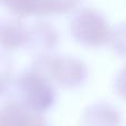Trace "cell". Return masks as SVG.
<instances>
[{
  "instance_id": "5b68a950",
  "label": "cell",
  "mask_w": 126,
  "mask_h": 126,
  "mask_svg": "<svg viewBox=\"0 0 126 126\" xmlns=\"http://www.w3.org/2000/svg\"><path fill=\"white\" fill-rule=\"evenodd\" d=\"M122 116L114 105L107 102H94L87 105L81 116L82 126H121Z\"/></svg>"
},
{
  "instance_id": "277c9868",
  "label": "cell",
  "mask_w": 126,
  "mask_h": 126,
  "mask_svg": "<svg viewBox=\"0 0 126 126\" xmlns=\"http://www.w3.org/2000/svg\"><path fill=\"white\" fill-rule=\"evenodd\" d=\"M0 114L7 126H48L42 112L31 109L21 101L7 103Z\"/></svg>"
},
{
  "instance_id": "6da1fadb",
  "label": "cell",
  "mask_w": 126,
  "mask_h": 126,
  "mask_svg": "<svg viewBox=\"0 0 126 126\" xmlns=\"http://www.w3.org/2000/svg\"><path fill=\"white\" fill-rule=\"evenodd\" d=\"M30 69L65 89L81 86L89 76V69L82 60L72 57H58L50 53L39 54Z\"/></svg>"
},
{
  "instance_id": "7a4b0ae2",
  "label": "cell",
  "mask_w": 126,
  "mask_h": 126,
  "mask_svg": "<svg viewBox=\"0 0 126 126\" xmlns=\"http://www.w3.org/2000/svg\"><path fill=\"white\" fill-rule=\"evenodd\" d=\"M111 31L104 16L94 9H82L71 21L73 39L87 48H98L109 43Z\"/></svg>"
},
{
  "instance_id": "8fae6325",
  "label": "cell",
  "mask_w": 126,
  "mask_h": 126,
  "mask_svg": "<svg viewBox=\"0 0 126 126\" xmlns=\"http://www.w3.org/2000/svg\"><path fill=\"white\" fill-rule=\"evenodd\" d=\"M12 74V63L7 55L0 53V97L9 86Z\"/></svg>"
},
{
  "instance_id": "4fadbf2b",
  "label": "cell",
  "mask_w": 126,
  "mask_h": 126,
  "mask_svg": "<svg viewBox=\"0 0 126 126\" xmlns=\"http://www.w3.org/2000/svg\"><path fill=\"white\" fill-rule=\"evenodd\" d=\"M0 126H7L6 123H4V121H3V118H2L1 114H0Z\"/></svg>"
},
{
  "instance_id": "3957f363",
  "label": "cell",
  "mask_w": 126,
  "mask_h": 126,
  "mask_svg": "<svg viewBox=\"0 0 126 126\" xmlns=\"http://www.w3.org/2000/svg\"><path fill=\"white\" fill-rule=\"evenodd\" d=\"M17 89L20 101L38 112L44 113L55 102V91L51 81L32 69L19 75Z\"/></svg>"
},
{
  "instance_id": "9c48e42d",
  "label": "cell",
  "mask_w": 126,
  "mask_h": 126,
  "mask_svg": "<svg viewBox=\"0 0 126 126\" xmlns=\"http://www.w3.org/2000/svg\"><path fill=\"white\" fill-rule=\"evenodd\" d=\"M10 11L21 17L39 15V0H0Z\"/></svg>"
},
{
  "instance_id": "52a82bcc",
  "label": "cell",
  "mask_w": 126,
  "mask_h": 126,
  "mask_svg": "<svg viewBox=\"0 0 126 126\" xmlns=\"http://www.w3.org/2000/svg\"><path fill=\"white\" fill-rule=\"evenodd\" d=\"M28 42V27L19 20L0 21V48L6 51H17L26 48Z\"/></svg>"
},
{
  "instance_id": "30bf717a",
  "label": "cell",
  "mask_w": 126,
  "mask_h": 126,
  "mask_svg": "<svg viewBox=\"0 0 126 126\" xmlns=\"http://www.w3.org/2000/svg\"><path fill=\"white\" fill-rule=\"evenodd\" d=\"M109 42L116 54L126 59V22L120 23L111 31Z\"/></svg>"
},
{
  "instance_id": "7c38bea8",
  "label": "cell",
  "mask_w": 126,
  "mask_h": 126,
  "mask_svg": "<svg viewBox=\"0 0 126 126\" xmlns=\"http://www.w3.org/2000/svg\"><path fill=\"white\" fill-rule=\"evenodd\" d=\"M115 92L121 98L126 100V65L118 72L115 80Z\"/></svg>"
},
{
  "instance_id": "ba28073f",
  "label": "cell",
  "mask_w": 126,
  "mask_h": 126,
  "mask_svg": "<svg viewBox=\"0 0 126 126\" xmlns=\"http://www.w3.org/2000/svg\"><path fill=\"white\" fill-rule=\"evenodd\" d=\"M81 0H39V15H61L73 11Z\"/></svg>"
},
{
  "instance_id": "8992f818",
  "label": "cell",
  "mask_w": 126,
  "mask_h": 126,
  "mask_svg": "<svg viewBox=\"0 0 126 126\" xmlns=\"http://www.w3.org/2000/svg\"><path fill=\"white\" fill-rule=\"evenodd\" d=\"M58 43L59 34L50 23L38 21L28 27V42L26 48L41 54L54 50Z\"/></svg>"
}]
</instances>
